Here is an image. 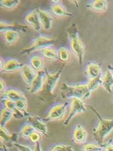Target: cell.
Returning <instances> with one entry per match:
<instances>
[{
    "instance_id": "7",
    "label": "cell",
    "mask_w": 113,
    "mask_h": 151,
    "mask_svg": "<svg viewBox=\"0 0 113 151\" xmlns=\"http://www.w3.org/2000/svg\"><path fill=\"white\" fill-rule=\"evenodd\" d=\"M63 67L55 72H49L46 71L45 86L50 93H53L56 88L61 77Z\"/></svg>"
},
{
    "instance_id": "5",
    "label": "cell",
    "mask_w": 113,
    "mask_h": 151,
    "mask_svg": "<svg viewBox=\"0 0 113 151\" xmlns=\"http://www.w3.org/2000/svg\"><path fill=\"white\" fill-rule=\"evenodd\" d=\"M69 104L67 101L57 102L53 104L48 110L45 117L46 121H60L65 117L67 111Z\"/></svg>"
},
{
    "instance_id": "37",
    "label": "cell",
    "mask_w": 113,
    "mask_h": 151,
    "mask_svg": "<svg viewBox=\"0 0 113 151\" xmlns=\"http://www.w3.org/2000/svg\"><path fill=\"white\" fill-rule=\"evenodd\" d=\"M0 87H1L0 88V92H1V95H2L7 88L4 80L2 79H0Z\"/></svg>"
},
{
    "instance_id": "41",
    "label": "cell",
    "mask_w": 113,
    "mask_h": 151,
    "mask_svg": "<svg viewBox=\"0 0 113 151\" xmlns=\"http://www.w3.org/2000/svg\"><path fill=\"white\" fill-rule=\"evenodd\" d=\"M108 69H109V70L112 71L113 75V65H112L110 64H109L108 66Z\"/></svg>"
},
{
    "instance_id": "2",
    "label": "cell",
    "mask_w": 113,
    "mask_h": 151,
    "mask_svg": "<svg viewBox=\"0 0 113 151\" xmlns=\"http://www.w3.org/2000/svg\"><path fill=\"white\" fill-rule=\"evenodd\" d=\"M91 109L99 120L98 124L93 129V136L97 143L103 146L105 139L113 130V119L103 117L94 107H91Z\"/></svg>"
},
{
    "instance_id": "8",
    "label": "cell",
    "mask_w": 113,
    "mask_h": 151,
    "mask_svg": "<svg viewBox=\"0 0 113 151\" xmlns=\"http://www.w3.org/2000/svg\"><path fill=\"white\" fill-rule=\"evenodd\" d=\"M42 29L50 31L52 27L54 16L51 11L43 9H36Z\"/></svg>"
},
{
    "instance_id": "34",
    "label": "cell",
    "mask_w": 113,
    "mask_h": 151,
    "mask_svg": "<svg viewBox=\"0 0 113 151\" xmlns=\"http://www.w3.org/2000/svg\"><path fill=\"white\" fill-rule=\"evenodd\" d=\"M41 134L39 132L35 131L34 132L31 134L28 138V140L31 144L35 145L37 143H39L41 139Z\"/></svg>"
},
{
    "instance_id": "32",
    "label": "cell",
    "mask_w": 113,
    "mask_h": 151,
    "mask_svg": "<svg viewBox=\"0 0 113 151\" xmlns=\"http://www.w3.org/2000/svg\"><path fill=\"white\" fill-rule=\"evenodd\" d=\"M1 102H2V107L5 108L9 110L13 111L16 108L15 102L12 101L6 98H2Z\"/></svg>"
},
{
    "instance_id": "6",
    "label": "cell",
    "mask_w": 113,
    "mask_h": 151,
    "mask_svg": "<svg viewBox=\"0 0 113 151\" xmlns=\"http://www.w3.org/2000/svg\"><path fill=\"white\" fill-rule=\"evenodd\" d=\"M69 103V112L64 122V124L65 126H67L70 124L71 121L76 116L84 113L87 111L86 105L82 99L72 98L70 99Z\"/></svg>"
},
{
    "instance_id": "18",
    "label": "cell",
    "mask_w": 113,
    "mask_h": 151,
    "mask_svg": "<svg viewBox=\"0 0 113 151\" xmlns=\"http://www.w3.org/2000/svg\"><path fill=\"white\" fill-rule=\"evenodd\" d=\"M102 86L109 93H113V75L112 71L108 69L103 73L102 76Z\"/></svg>"
},
{
    "instance_id": "9",
    "label": "cell",
    "mask_w": 113,
    "mask_h": 151,
    "mask_svg": "<svg viewBox=\"0 0 113 151\" xmlns=\"http://www.w3.org/2000/svg\"><path fill=\"white\" fill-rule=\"evenodd\" d=\"M26 123L31 124L35 129V131L39 132L42 135L48 136V126L46 122L38 116L31 115L26 118Z\"/></svg>"
},
{
    "instance_id": "22",
    "label": "cell",
    "mask_w": 113,
    "mask_h": 151,
    "mask_svg": "<svg viewBox=\"0 0 113 151\" xmlns=\"http://www.w3.org/2000/svg\"><path fill=\"white\" fill-rule=\"evenodd\" d=\"M41 56L43 58L50 61H55L58 59L57 49L52 47H49L40 51Z\"/></svg>"
},
{
    "instance_id": "23",
    "label": "cell",
    "mask_w": 113,
    "mask_h": 151,
    "mask_svg": "<svg viewBox=\"0 0 113 151\" xmlns=\"http://www.w3.org/2000/svg\"><path fill=\"white\" fill-rule=\"evenodd\" d=\"M58 59L63 63L69 62L71 58V51L66 47H61L57 49Z\"/></svg>"
},
{
    "instance_id": "25",
    "label": "cell",
    "mask_w": 113,
    "mask_h": 151,
    "mask_svg": "<svg viewBox=\"0 0 113 151\" xmlns=\"http://www.w3.org/2000/svg\"><path fill=\"white\" fill-rule=\"evenodd\" d=\"M35 131V129L33 128L32 126H31V124L28 123H26L21 128L18 134L20 137L28 139L29 136Z\"/></svg>"
},
{
    "instance_id": "36",
    "label": "cell",
    "mask_w": 113,
    "mask_h": 151,
    "mask_svg": "<svg viewBox=\"0 0 113 151\" xmlns=\"http://www.w3.org/2000/svg\"><path fill=\"white\" fill-rule=\"evenodd\" d=\"M13 145L17 149L18 151H33L31 147L22 145L21 143H19L18 142L14 143Z\"/></svg>"
},
{
    "instance_id": "15",
    "label": "cell",
    "mask_w": 113,
    "mask_h": 151,
    "mask_svg": "<svg viewBox=\"0 0 113 151\" xmlns=\"http://www.w3.org/2000/svg\"><path fill=\"white\" fill-rule=\"evenodd\" d=\"M24 65L23 63L19 62L17 59L9 58L5 60L4 66L1 72L3 73H12L20 71Z\"/></svg>"
},
{
    "instance_id": "39",
    "label": "cell",
    "mask_w": 113,
    "mask_h": 151,
    "mask_svg": "<svg viewBox=\"0 0 113 151\" xmlns=\"http://www.w3.org/2000/svg\"><path fill=\"white\" fill-rule=\"evenodd\" d=\"M33 151H43L40 143L34 145V148H33Z\"/></svg>"
},
{
    "instance_id": "11",
    "label": "cell",
    "mask_w": 113,
    "mask_h": 151,
    "mask_svg": "<svg viewBox=\"0 0 113 151\" xmlns=\"http://www.w3.org/2000/svg\"><path fill=\"white\" fill-rule=\"evenodd\" d=\"M46 79V70L40 71L37 74L35 79L33 81L32 84L28 87V90L31 93H38L43 89L45 85Z\"/></svg>"
},
{
    "instance_id": "26",
    "label": "cell",
    "mask_w": 113,
    "mask_h": 151,
    "mask_svg": "<svg viewBox=\"0 0 113 151\" xmlns=\"http://www.w3.org/2000/svg\"><path fill=\"white\" fill-rule=\"evenodd\" d=\"M21 1L19 0H1L0 1V6L2 9H15L19 5Z\"/></svg>"
},
{
    "instance_id": "38",
    "label": "cell",
    "mask_w": 113,
    "mask_h": 151,
    "mask_svg": "<svg viewBox=\"0 0 113 151\" xmlns=\"http://www.w3.org/2000/svg\"><path fill=\"white\" fill-rule=\"evenodd\" d=\"M104 151H113V142H108L103 145Z\"/></svg>"
},
{
    "instance_id": "30",
    "label": "cell",
    "mask_w": 113,
    "mask_h": 151,
    "mask_svg": "<svg viewBox=\"0 0 113 151\" xmlns=\"http://www.w3.org/2000/svg\"><path fill=\"white\" fill-rule=\"evenodd\" d=\"M46 151H75L74 147L69 145L59 144L52 147Z\"/></svg>"
},
{
    "instance_id": "20",
    "label": "cell",
    "mask_w": 113,
    "mask_h": 151,
    "mask_svg": "<svg viewBox=\"0 0 113 151\" xmlns=\"http://www.w3.org/2000/svg\"><path fill=\"white\" fill-rule=\"evenodd\" d=\"M2 34L4 42L9 45L16 44L19 38V33L16 29H9L4 32Z\"/></svg>"
},
{
    "instance_id": "19",
    "label": "cell",
    "mask_w": 113,
    "mask_h": 151,
    "mask_svg": "<svg viewBox=\"0 0 113 151\" xmlns=\"http://www.w3.org/2000/svg\"><path fill=\"white\" fill-rule=\"evenodd\" d=\"M2 96V98H6L14 102L23 98H26L25 95L21 90L10 87L7 88L6 91Z\"/></svg>"
},
{
    "instance_id": "29",
    "label": "cell",
    "mask_w": 113,
    "mask_h": 151,
    "mask_svg": "<svg viewBox=\"0 0 113 151\" xmlns=\"http://www.w3.org/2000/svg\"><path fill=\"white\" fill-rule=\"evenodd\" d=\"M103 146L93 143H85L82 148L83 151H103Z\"/></svg>"
},
{
    "instance_id": "28",
    "label": "cell",
    "mask_w": 113,
    "mask_h": 151,
    "mask_svg": "<svg viewBox=\"0 0 113 151\" xmlns=\"http://www.w3.org/2000/svg\"><path fill=\"white\" fill-rule=\"evenodd\" d=\"M12 133L4 126H0V139L1 142H11Z\"/></svg>"
},
{
    "instance_id": "31",
    "label": "cell",
    "mask_w": 113,
    "mask_h": 151,
    "mask_svg": "<svg viewBox=\"0 0 113 151\" xmlns=\"http://www.w3.org/2000/svg\"><path fill=\"white\" fill-rule=\"evenodd\" d=\"M16 25L14 23L9 22L1 20V24H0V27H1L0 31L1 33H3L4 32L7 31L9 29H16L14 28V27H16Z\"/></svg>"
},
{
    "instance_id": "10",
    "label": "cell",
    "mask_w": 113,
    "mask_h": 151,
    "mask_svg": "<svg viewBox=\"0 0 113 151\" xmlns=\"http://www.w3.org/2000/svg\"><path fill=\"white\" fill-rule=\"evenodd\" d=\"M85 76L88 80L98 78L103 74L102 67L98 63L89 62L87 63L84 70Z\"/></svg>"
},
{
    "instance_id": "1",
    "label": "cell",
    "mask_w": 113,
    "mask_h": 151,
    "mask_svg": "<svg viewBox=\"0 0 113 151\" xmlns=\"http://www.w3.org/2000/svg\"><path fill=\"white\" fill-rule=\"evenodd\" d=\"M61 96L64 99L78 98L84 99L89 98L92 92L88 87L87 82H83L76 84H69L62 83L60 86Z\"/></svg>"
},
{
    "instance_id": "12",
    "label": "cell",
    "mask_w": 113,
    "mask_h": 151,
    "mask_svg": "<svg viewBox=\"0 0 113 151\" xmlns=\"http://www.w3.org/2000/svg\"><path fill=\"white\" fill-rule=\"evenodd\" d=\"M88 138L86 129L81 124H76L72 133V139L74 143L78 145L85 143Z\"/></svg>"
},
{
    "instance_id": "17",
    "label": "cell",
    "mask_w": 113,
    "mask_h": 151,
    "mask_svg": "<svg viewBox=\"0 0 113 151\" xmlns=\"http://www.w3.org/2000/svg\"><path fill=\"white\" fill-rule=\"evenodd\" d=\"M50 9L52 14L57 17L62 18L72 16V14L67 10L61 2L57 4H52L50 7Z\"/></svg>"
},
{
    "instance_id": "13",
    "label": "cell",
    "mask_w": 113,
    "mask_h": 151,
    "mask_svg": "<svg viewBox=\"0 0 113 151\" xmlns=\"http://www.w3.org/2000/svg\"><path fill=\"white\" fill-rule=\"evenodd\" d=\"M25 21L35 31L39 32L42 29L36 9L31 10L26 14L25 17Z\"/></svg>"
},
{
    "instance_id": "35",
    "label": "cell",
    "mask_w": 113,
    "mask_h": 151,
    "mask_svg": "<svg viewBox=\"0 0 113 151\" xmlns=\"http://www.w3.org/2000/svg\"><path fill=\"white\" fill-rule=\"evenodd\" d=\"M16 107L21 111L26 112L28 108V103L26 98L20 99L15 102Z\"/></svg>"
},
{
    "instance_id": "42",
    "label": "cell",
    "mask_w": 113,
    "mask_h": 151,
    "mask_svg": "<svg viewBox=\"0 0 113 151\" xmlns=\"http://www.w3.org/2000/svg\"><path fill=\"white\" fill-rule=\"evenodd\" d=\"M1 151H7V148H6V147L4 146H2V147H1Z\"/></svg>"
},
{
    "instance_id": "40",
    "label": "cell",
    "mask_w": 113,
    "mask_h": 151,
    "mask_svg": "<svg viewBox=\"0 0 113 151\" xmlns=\"http://www.w3.org/2000/svg\"><path fill=\"white\" fill-rule=\"evenodd\" d=\"M4 62H5V61L4 60V59H3L2 58H1V61H0V63H1V65H0V71L2 69L3 67L4 66Z\"/></svg>"
},
{
    "instance_id": "27",
    "label": "cell",
    "mask_w": 113,
    "mask_h": 151,
    "mask_svg": "<svg viewBox=\"0 0 113 151\" xmlns=\"http://www.w3.org/2000/svg\"><path fill=\"white\" fill-rule=\"evenodd\" d=\"M102 75L98 78L88 80L87 81L88 87L92 93L98 89L99 87L102 86Z\"/></svg>"
},
{
    "instance_id": "4",
    "label": "cell",
    "mask_w": 113,
    "mask_h": 151,
    "mask_svg": "<svg viewBox=\"0 0 113 151\" xmlns=\"http://www.w3.org/2000/svg\"><path fill=\"white\" fill-rule=\"evenodd\" d=\"M55 42V39L50 36L40 34L36 36L28 46L23 49V54H29L41 51L49 47H52Z\"/></svg>"
},
{
    "instance_id": "14",
    "label": "cell",
    "mask_w": 113,
    "mask_h": 151,
    "mask_svg": "<svg viewBox=\"0 0 113 151\" xmlns=\"http://www.w3.org/2000/svg\"><path fill=\"white\" fill-rule=\"evenodd\" d=\"M19 71L22 79L28 87H29L35 79L38 73L35 71L29 64H24Z\"/></svg>"
},
{
    "instance_id": "24",
    "label": "cell",
    "mask_w": 113,
    "mask_h": 151,
    "mask_svg": "<svg viewBox=\"0 0 113 151\" xmlns=\"http://www.w3.org/2000/svg\"><path fill=\"white\" fill-rule=\"evenodd\" d=\"M13 117V111L2 107L0 115V126L5 127Z\"/></svg>"
},
{
    "instance_id": "3",
    "label": "cell",
    "mask_w": 113,
    "mask_h": 151,
    "mask_svg": "<svg viewBox=\"0 0 113 151\" xmlns=\"http://www.w3.org/2000/svg\"><path fill=\"white\" fill-rule=\"evenodd\" d=\"M69 38L70 50L77 59L80 65H82L85 54L84 46L78 33V29L74 25H72L67 30Z\"/></svg>"
},
{
    "instance_id": "33",
    "label": "cell",
    "mask_w": 113,
    "mask_h": 151,
    "mask_svg": "<svg viewBox=\"0 0 113 151\" xmlns=\"http://www.w3.org/2000/svg\"><path fill=\"white\" fill-rule=\"evenodd\" d=\"M13 117L17 120H21L25 118H28L29 116L31 115L30 114L28 113L27 111L24 112V111H21L17 108H16L13 110Z\"/></svg>"
},
{
    "instance_id": "21",
    "label": "cell",
    "mask_w": 113,
    "mask_h": 151,
    "mask_svg": "<svg viewBox=\"0 0 113 151\" xmlns=\"http://www.w3.org/2000/svg\"><path fill=\"white\" fill-rule=\"evenodd\" d=\"M29 64L37 73L45 70L43 58L41 55H32L29 59Z\"/></svg>"
},
{
    "instance_id": "16",
    "label": "cell",
    "mask_w": 113,
    "mask_h": 151,
    "mask_svg": "<svg viewBox=\"0 0 113 151\" xmlns=\"http://www.w3.org/2000/svg\"><path fill=\"white\" fill-rule=\"evenodd\" d=\"M86 7L96 13L103 14L107 11L108 3L106 0L91 1L87 3Z\"/></svg>"
}]
</instances>
